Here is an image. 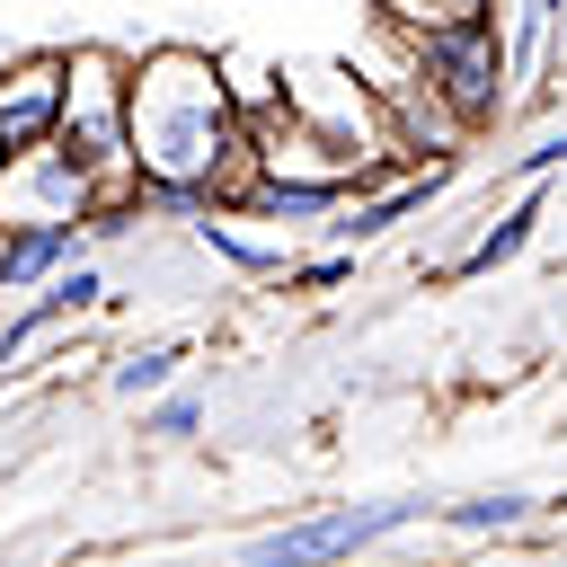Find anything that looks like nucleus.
<instances>
[{
  "label": "nucleus",
  "mask_w": 567,
  "mask_h": 567,
  "mask_svg": "<svg viewBox=\"0 0 567 567\" xmlns=\"http://www.w3.org/2000/svg\"><path fill=\"white\" fill-rule=\"evenodd\" d=\"M195 425H204V390H159L142 408V434H159V443H186Z\"/></svg>",
  "instance_id": "obj_15"
},
{
  "label": "nucleus",
  "mask_w": 567,
  "mask_h": 567,
  "mask_svg": "<svg viewBox=\"0 0 567 567\" xmlns=\"http://www.w3.org/2000/svg\"><path fill=\"white\" fill-rule=\"evenodd\" d=\"M124 142H133L142 186H204L213 195L248 142L230 80H221V53L213 44H142L133 89H124Z\"/></svg>",
  "instance_id": "obj_1"
},
{
  "label": "nucleus",
  "mask_w": 567,
  "mask_h": 567,
  "mask_svg": "<svg viewBox=\"0 0 567 567\" xmlns=\"http://www.w3.org/2000/svg\"><path fill=\"white\" fill-rule=\"evenodd\" d=\"M177 363H186V346H177V337H151V346H133V354L106 363V390L133 399V408H151L159 390H177Z\"/></svg>",
  "instance_id": "obj_11"
},
{
  "label": "nucleus",
  "mask_w": 567,
  "mask_h": 567,
  "mask_svg": "<svg viewBox=\"0 0 567 567\" xmlns=\"http://www.w3.org/2000/svg\"><path fill=\"white\" fill-rule=\"evenodd\" d=\"M523 18H540V27H549V44H558V27H567V0H523Z\"/></svg>",
  "instance_id": "obj_18"
},
{
  "label": "nucleus",
  "mask_w": 567,
  "mask_h": 567,
  "mask_svg": "<svg viewBox=\"0 0 567 567\" xmlns=\"http://www.w3.org/2000/svg\"><path fill=\"white\" fill-rule=\"evenodd\" d=\"M195 239H204L213 257H230L239 275H284V248H275V239H248V230H239V213H204V221H195Z\"/></svg>",
  "instance_id": "obj_13"
},
{
  "label": "nucleus",
  "mask_w": 567,
  "mask_h": 567,
  "mask_svg": "<svg viewBox=\"0 0 567 567\" xmlns=\"http://www.w3.org/2000/svg\"><path fill=\"white\" fill-rule=\"evenodd\" d=\"M452 168H461V159H425V168H416V177H399L390 195H363V204H346V213L328 221V248H337V257H354V248L390 239L399 221H416V213H425V204L452 186Z\"/></svg>",
  "instance_id": "obj_8"
},
{
  "label": "nucleus",
  "mask_w": 567,
  "mask_h": 567,
  "mask_svg": "<svg viewBox=\"0 0 567 567\" xmlns=\"http://www.w3.org/2000/svg\"><path fill=\"white\" fill-rule=\"evenodd\" d=\"M558 168H567V124H549L532 151H514V159H505V186H523V195H532V186H540V177H558Z\"/></svg>",
  "instance_id": "obj_16"
},
{
  "label": "nucleus",
  "mask_w": 567,
  "mask_h": 567,
  "mask_svg": "<svg viewBox=\"0 0 567 567\" xmlns=\"http://www.w3.org/2000/svg\"><path fill=\"white\" fill-rule=\"evenodd\" d=\"M425 514H434L425 496L328 505V514H301V523H275V532H257V540L239 549V567H346V558H363L372 540H390V532H408V523H425Z\"/></svg>",
  "instance_id": "obj_4"
},
{
  "label": "nucleus",
  "mask_w": 567,
  "mask_h": 567,
  "mask_svg": "<svg viewBox=\"0 0 567 567\" xmlns=\"http://www.w3.org/2000/svg\"><path fill=\"white\" fill-rule=\"evenodd\" d=\"M124 89H133V53L115 44H62V151L97 177V213H142V177H133V142H124Z\"/></svg>",
  "instance_id": "obj_2"
},
{
  "label": "nucleus",
  "mask_w": 567,
  "mask_h": 567,
  "mask_svg": "<svg viewBox=\"0 0 567 567\" xmlns=\"http://www.w3.org/2000/svg\"><path fill=\"white\" fill-rule=\"evenodd\" d=\"M35 310L62 328V319H89V310H106V275H97V257L89 266H71V275H53L44 292H35Z\"/></svg>",
  "instance_id": "obj_14"
},
{
  "label": "nucleus",
  "mask_w": 567,
  "mask_h": 567,
  "mask_svg": "<svg viewBox=\"0 0 567 567\" xmlns=\"http://www.w3.org/2000/svg\"><path fill=\"white\" fill-rule=\"evenodd\" d=\"M408 44V62H416V80H425V97L461 124V133H487V124H505L514 115V97H505V27L496 18H452V27H425V35H399Z\"/></svg>",
  "instance_id": "obj_3"
},
{
  "label": "nucleus",
  "mask_w": 567,
  "mask_h": 567,
  "mask_svg": "<svg viewBox=\"0 0 567 567\" xmlns=\"http://www.w3.org/2000/svg\"><path fill=\"white\" fill-rule=\"evenodd\" d=\"M35 221H80V230L97 221V177L62 142H44V151L0 168V230H35Z\"/></svg>",
  "instance_id": "obj_6"
},
{
  "label": "nucleus",
  "mask_w": 567,
  "mask_h": 567,
  "mask_svg": "<svg viewBox=\"0 0 567 567\" xmlns=\"http://www.w3.org/2000/svg\"><path fill=\"white\" fill-rule=\"evenodd\" d=\"M540 221H549V195L532 186V195H514V204H505V213H496V221H487V230H478V239L452 257V275H461V284H478V275L514 266V257L532 248V230H540Z\"/></svg>",
  "instance_id": "obj_10"
},
{
  "label": "nucleus",
  "mask_w": 567,
  "mask_h": 567,
  "mask_svg": "<svg viewBox=\"0 0 567 567\" xmlns=\"http://www.w3.org/2000/svg\"><path fill=\"white\" fill-rule=\"evenodd\" d=\"M284 115H292L310 142H328L337 159H381V151H399L390 106L372 97V80H363V71H337V62L284 71Z\"/></svg>",
  "instance_id": "obj_5"
},
{
  "label": "nucleus",
  "mask_w": 567,
  "mask_h": 567,
  "mask_svg": "<svg viewBox=\"0 0 567 567\" xmlns=\"http://www.w3.org/2000/svg\"><path fill=\"white\" fill-rule=\"evenodd\" d=\"M0 168H9V151H0Z\"/></svg>",
  "instance_id": "obj_19"
},
{
  "label": "nucleus",
  "mask_w": 567,
  "mask_h": 567,
  "mask_svg": "<svg viewBox=\"0 0 567 567\" xmlns=\"http://www.w3.org/2000/svg\"><path fill=\"white\" fill-rule=\"evenodd\" d=\"M540 505H549V496H523V487H478V496L434 505V523H443V532H523Z\"/></svg>",
  "instance_id": "obj_12"
},
{
  "label": "nucleus",
  "mask_w": 567,
  "mask_h": 567,
  "mask_svg": "<svg viewBox=\"0 0 567 567\" xmlns=\"http://www.w3.org/2000/svg\"><path fill=\"white\" fill-rule=\"evenodd\" d=\"M62 133V44H18L0 71V151L27 159Z\"/></svg>",
  "instance_id": "obj_7"
},
{
  "label": "nucleus",
  "mask_w": 567,
  "mask_h": 567,
  "mask_svg": "<svg viewBox=\"0 0 567 567\" xmlns=\"http://www.w3.org/2000/svg\"><path fill=\"white\" fill-rule=\"evenodd\" d=\"M89 230L80 221H35V230H0V292H44L53 275L89 266Z\"/></svg>",
  "instance_id": "obj_9"
},
{
  "label": "nucleus",
  "mask_w": 567,
  "mask_h": 567,
  "mask_svg": "<svg viewBox=\"0 0 567 567\" xmlns=\"http://www.w3.org/2000/svg\"><path fill=\"white\" fill-rule=\"evenodd\" d=\"M337 284H354V257H301V266H284V292H337Z\"/></svg>",
  "instance_id": "obj_17"
}]
</instances>
